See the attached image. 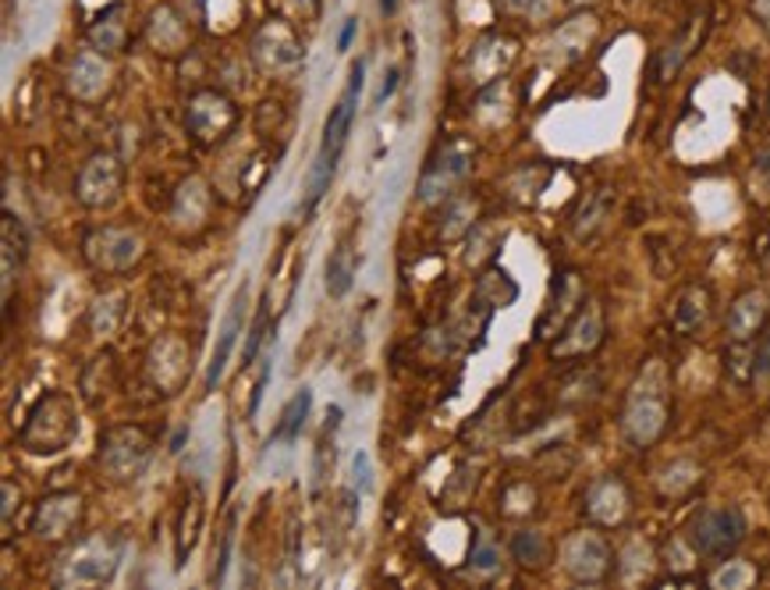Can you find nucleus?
<instances>
[{"instance_id": "obj_1", "label": "nucleus", "mask_w": 770, "mask_h": 590, "mask_svg": "<svg viewBox=\"0 0 770 590\" xmlns=\"http://www.w3.org/2000/svg\"><path fill=\"white\" fill-rule=\"evenodd\" d=\"M622 427L628 434V442H636V445H654L664 434V427H667V381H664L660 363H649L639 374V381L632 384Z\"/></svg>"}, {"instance_id": "obj_2", "label": "nucleus", "mask_w": 770, "mask_h": 590, "mask_svg": "<svg viewBox=\"0 0 770 590\" xmlns=\"http://www.w3.org/2000/svg\"><path fill=\"white\" fill-rule=\"evenodd\" d=\"M79 434V420H75V406L72 398L54 392L43 395V402L32 410L29 424L22 427V445L25 452L37 455H54L72 445V437Z\"/></svg>"}, {"instance_id": "obj_3", "label": "nucleus", "mask_w": 770, "mask_h": 590, "mask_svg": "<svg viewBox=\"0 0 770 590\" xmlns=\"http://www.w3.org/2000/svg\"><path fill=\"white\" fill-rule=\"evenodd\" d=\"M746 513L739 505H710L704 509L689 527V545L699 555H710V559H725L735 548L746 541Z\"/></svg>"}, {"instance_id": "obj_4", "label": "nucleus", "mask_w": 770, "mask_h": 590, "mask_svg": "<svg viewBox=\"0 0 770 590\" xmlns=\"http://www.w3.org/2000/svg\"><path fill=\"white\" fill-rule=\"evenodd\" d=\"M82 252L96 271L104 275H125L128 267L139 263L143 239L128 228H93L82 239Z\"/></svg>"}, {"instance_id": "obj_5", "label": "nucleus", "mask_w": 770, "mask_h": 590, "mask_svg": "<svg viewBox=\"0 0 770 590\" xmlns=\"http://www.w3.org/2000/svg\"><path fill=\"white\" fill-rule=\"evenodd\" d=\"M561 566L575 583H601L611 572V545L596 530H579L564 541Z\"/></svg>"}, {"instance_id": "obj_6", "label": "nucleus", "mask_w": 770, "mask_h": 590, "mask_svg": "<svg viewBox=\"0 0 770 590\" xmlns=\"http://www.w3.org/2000/svg\"><path fill=\"white\" fill-rule=\"evenodd\" d=\"M117 562H122V545L107 541V537H93L82 541L79 551H72L61 566V583H104L114 577Z\"/></svg>"}, {"instance_id": "obj_7", "label": "nucleus", "mask_w": 770, "mask_h": 590, "mask_svg": "<svg viewBox=\"0 0 770 590\" xmlns=\"http://www.w3.org/2000/svg\"><path fill=\"white\" fill-rule=\"evenodd\" d=\"M149 448H153L149 437L139 427H117L104 437V445H100V466H104L114 480H135L149 459Z\"/></svg>"}, {"instance_id": "obj_8", "label": "nucleus", "mask_w": 770, "mask_h": 590, "mask_svg": "<svg viewBox=\"0 0 770 590\" xmlns=\"http://www.w3.org/2000/svg\"><path fill=\"white\" fill-rule=\"evenodd\" d=\"M117 193H122V164H117L114 154H93L82 164L79 182H75L79 204L100 210V207H111Z\"/></svg>"}, {"instance_id": "obj_9", "label": "nucleus", "mask_w": 770, "mask_h": 590, "mask_svg": "<svg viewBox=\"0 0 770 590\" xmlns=\"http://www.w3.org/2000/svg\"><path fill=\"white\" fill-rule=\"evenodd\" d=\"M185 122L199 143H214V139H225V132H231V125L238 122V111L225 93L207 90L188 100Z\"/></svg>"}, {"instance_id": "obj_10", "label": "nucleus", "mask_w": 770, "mask_h": 590, "mask_svg": "<svg viewBox=\"0 0 770 590\" xmlns=\"http://www.w3.org/2000/svg\"><path fill=\"white\" fill-rule=\"evenodd\" d=\"M469 164H472V149L466 143L444 146L440 154L430 161V167L423 172V182H419V199H423V204H434V199L448 196L455 185L469 175Z\"/></svg>"}, {"instance_id": "obj_11", "label": "nucleus", "mask_w": 770, "mask_h": 590, "mask_svg": "<svg viewBox=\"0 0 770 590\" xmlns=\"http://www.w3.org/2000/svg\"><path fill=\"white\" fill-rule=\"evenodd\" d=\"M604 342V313L596 302H583V310L575 313V320L561 331V339L551 345L554 360H575V356H590V352Z\"/></svg>"}, {"instance_id": "obj_12", "label": "nucleus", "mask_w": 770, "mask_h": 590, "mask_svg": "<svg viewBox=\"0 0 770 590\" xmlns=\"http://www.w3.org/2000/svg\"><path fill=\"white\" fill-rule=\"evenodd\" d=\"M246 307H249V281L238 284V292H235L231 307H228L225 324H220V331H217V345H214V356H210V366H207V392H214L217 381L225 377V370L231 363L235 342H238V334H242V328H246Z\"/></svg>"}, {"instance_id": "obj_13", "label": "nucleus", "mask_w": 770, "mask_h": 590, "mask_svg": "<svg viewBox=\"0 0 770 590\" xmlns=\"http://www.w3.org/2000/svg\"><path fill=\"white\" fill-rule=\"evenodd\" d=\"M82 519V498L72 491H58L40 501L37 516H32V534L43 537V541H61L67 537Z\"/></svg>"}, {"instance_id": "obj_14", "label": "nucleus", "mask_w": 770, "mask_h": 590, "mask_svg": "<svg viewBox=\"0 0 770 590\" xmlns=\"http://www.w3.org/2000/svg\"><path fill=\"white\" fill-rule=\"evenodd\" d=\"M628 509H632L628 487L618 477H601L596 484H590L586 513L593 522H601V527H618V522L628 519Z\"/></svg>"}, {"instance_id": "obj_15", "label": "nucleus", "mask_w": 770, "mask_h": 590, "mask_svg": "<svg viewBox=\"0 0 770 590\" xmlns=\"http://www.w3.org/2000/svg\"><path fill=\"white\" fill-rule=\"evenodd\" d=\"M252 50H256V58L267 64V69H292V64L302 61V43L284 22H270V25H263L260 32H256Z\"/></svg>"}, {"instance_id": "obj_16", "label": "nucleus", "mask_w": 770, "mask_h": 590, "mask_svg": "<svg viewBox=\"0 0 770 590\" xmlns=\"http://www.w3.org/2000/svg\"><path fill=\"white\" fill-rule=\"evenodd\" d=\"M763 320H767V296L757 292V289L742 292L728 310V339L735 345L752 342V339H757V331L763 328Z\"/></svg>"}, {"instance_id": "obj_17", "label": "nucleus", "mask_w": 770, "mask_h": 590, "mask_svg": "<svg viewBox=\"0 0 770 590\" xmlns=\"http://www.w3.org/2000/svg\"><path fill=\"white\" fill-rule=\"evenodd\" d=\"M202 516H207V498H202V484H192L185 505H181V516H178V527H175V559L178 566H185V559L192 555L196 541H199V530H202Z\"/></svg>"}, {"instance_id": "obj_18", "label": "nucleus", "mask_w": 770, "mask_h": 590, "mask_svg": "<svg viewBox=\"0 0 770 590\" xmlns=\"http://www.w3.org/2000/svg\"><path fill=\"white\" fill-rule=\"evenodd\" d=\"M575 302H583V284H579V275H561L554 284V296L547 302V310L540 317V339H554L561 334V320L558 317H569L575 310Z\"/></svg>"}, {"instance_id": "obj_19", "label": "nucleus", "mask_w": 770, "mask_h": 590, "mask_svg": "<svg viewBox=\"0 0 770 590\" xmlns=\"http://www.w3.org/2000/svg\"><path fill=\"white\" fill-rule=\"evenodd\" d=\"M707 313H710V292L704 289V284H689V289L675 299L672 328L678 334H696L699 328H704Z\"/></svg>"}, {"instance_id": "obj_20", "label": "nucleus", "mask_w": 770, "mask_h": 590, "mask_svg": "<svg viewBox=\"0 0 770 590\" xmlns=\"http://www.w3.org/2000/svg\"><path fill=\"white\" fill-rule=\"evenodd\" d=\"M355 275H358V252L352 249L348 239H341L327 260V296L345 299L355 284Z\"/></svg>"}, {"instance_id": "obj_21", "label": "nucleus", "mask_w": 770, "mask_h": 590, "mask_svg": "<svg viewBox=\"0 0 770 590\" xmlns=\"http://www.w3.org/2000/svg\"><path fill=\"white\" fill-rule=\"evenodd\" d=\"M614 210V193L611 189H596L583 199V207H579L575 214V235L579 239H593L596 231H601L607 225V217Z\"/></svg>"}, {"instance_id": "obj_22", "label": "nucleus", "mask_w": 770, "mask_h": 590, "mask_svg": "<svg viewBox=\"0 0 770 590\" xmlns=\"http://www.w3.org/2000/svg\"><path fill=\"white\" fill-rule=\"evenodd\" d=\"M310 410H313V392L310 387H299V392L288 398V406L281 410V420L278 427H273V437L278 442H295V437L302 434L305 420H310Z\"/></svg>"}, {"instance_id": "obj_23", "label": "nucleus", "mask_w": 770, "mask_h": 590, "mask_svg": "<svg viewBox=\"0 0 770 590\" xmlns=\"http://www.w3.org/2000/svg\"><path fill=\"white\" fill-rule=\"evenodd\" d=\"M508 548H511V559L526 569H543L551 562V541H547L543 530H519L511 537Z\"/></svg>"}, {"instance_id": "obj_24", "label": "nucleus", "mask_w": 770, "mask_h": 590, "mask_svg": "<svg viewBox=\"0 0 770 590\" xmlns=\"http://www.w3.org/2000/svg\"><path fill=\"white\" fill-rule=\"evenodd\" d=\"M25 231L19 225V217H14L11 210H4V296H11V284H14V275H19V267L25 260Z\"/></svg>"}, {"instance_id": "obj_25", "label": "nucleus", "mask_w": 770, "mask_h": 590, "mask_svg": "<svg viewBox=\"0 0 770 590\" xmlns=\"http://www.w3.org/2000/svg\"><path fill=\"white\" fill-rule=\"evenodd\" d=\"M699 22H704V19H689L686 32H681L678 40H672V43H667V46L660 50V58H657V79H660V82H667V79H672V75L681 69V64H686L689 46H696V40H699Z\"/></svg>"}, {"instance_id": "obj_26", "label": "nucleus", "mask_w": 770, "mask_h": 590, "mask_svg": "<svg viewBox=\"0 0 770 590\" xmlns=\"http://www.w3.org/2000/svg\"><path fill=\"white\" fill-rule=\"evenodd\" d=\"M334 167H337V157H327V154H320V149H316L310 172H305V207H316L320 196L331 189Z\"/></svg>"}, {"instance_id": "obj_27", "label": "nucleus", "mask_w": 770, "mask_h": 590, "mask_svg": "<svg viewBox=\"0 0 770 590\" xmlns=\"http://www.w3.org/2000/svg\"><path fill=\"white\" fill-rule=\"evenodd\" d=\"M469 569L483 572V577H490V572L501 569V548L493 545L487 534H476V545L469 551Z\"/></svg>"}, {"instance_id": "obj_28", "label": "nucleus", "mask_w": 770, "mask_h": 590, "mask_svg": "<svg viewBox=\"0 0 770 590\" xmlns=\"http://www.w3.org/2000/svg\"><path fill=\"white\" fill-rule=\"evenodd\" d=\"M85 82H96L100 90H107V69H104V61H96L93 54H82L75 61V69H72V90H75V96L85 93Z\"/></svg>"}, {"instance_id": "obj_29", "label": "nucleus", "mask_w": 770, "mask_h": 590, "mask_svg": "<svg viewBox=\"0 0 770 590\" xmlns=\"http://www.w3.org/2000/svg\"><path fill=\"white\" fill-rule=\"evenodd\" d=\"M114 14H117V4H114V8H107L104 14H100V22L90 29V37H93L96 50H107V54H114V50L122 46V37H125L122 22H111Z\"/></svg>"}, {"instance_id": "obj_30", "label": "nucleus", "mask_w": 770, "mask_h": 590, "mask_svg": "<svg viewBox=\"0 0 770 590\" xmlns=\"http://www.w3.org/2000/svg\"><path fill=\"white\" fill-rule=\"evenodd\" d=\"M696 480H699V466H696V463H689V459H681V463H675V466H667V469H664L660 487H664L667 495H686Z\"/></svg>"}, {"instance_id": "obj_31", "label": "nucleus", "mask_w": 770, "mask_h": 590, "mask_svg": "<svg viewBox=\"0 0 770 590\" xmlns=\"http://www.w3.org/2000/svg\"><path fill=\"white\" fill-rule=\"evenodd\" d=\"M752 580H757V572H752L749 562H725L721 569L714 572V587L717 590H739V587H749Z\"/></svg>"}, {"instance_id": "obj_32", "label": "nucleus", "mask_w": 770, "mask_h": 590, "mask_svg": "<svg viewBox=\"0 0 770 590\" xmlns=\"http://www.w3.org/2000/svg\"><path fill=\"white\" fill-rule=\"evenodd\" d=\"M448 221L451 225H440L444 239H458L461 231H469V225H472V204H469V199H451V204H448Z\"/></svg>"}, {"instance_id": "obj_33", "label": "nucleus", "mask_w": 770, "mask_h": 590, "mask_svg": "<svg viewBox=\"0 0 770 590\" xmlns=\"http://www.w3.org/2000/svg\"><path fill=\"white\" fill-rule=\"evenodd\" d=\"M267 324H270V310H267V302L260 307V313H256L252 320V328H249V339H246V352H242V363L249 366L256 356H260V345L267 339Z\"/></svg>"}, {"instance_id": "obj_34", "label": "nucleus", "mask_w": 770, "mask_h": 590, "mask_svg": "<svg viewBox=\"0 0 770 590\" xmlns=\"http://www.w3.org/2000/svg\"><path fill=\"white\" fill-rule=\"evenodd\" d=\"M231 545H235V516H228V527H225V534H220V555H217L214 583L225 580V572H228V559H231Z\"/></svg>"}, {"instance_id": "obj_35", "label": "nucleus", "mask_w": 770, "mask_h": 590, "mask_svg": "<svg viewBox=\"0 0 770 590\" xmlns=\"http://www.w3.org/2000/svg\"><path fill=\"white\" fill-rule=\"evenodd\" d=\"M352 484L358 487V491H370L373 487V463H370L366 452L352 455Z\"/></svg>"}, {"instance_id": "obj_36", "label": "nucleus", "mask_w": 770, "mask_h": 590, "mask_svg": "<svg viewBox=\"0 0 770 590\" xmlns=\"http://www.w3.org/2000/svg\"><path fill=\"white\" fill-rule=\"evenodd\" d=\"M752 189H757L760 199H770V146L757 157V167H752Z\"/></svg>"}, {"instance_id": "obj_37", "label": "nucleus", "mask_w": 770, "mask_h": 590, "mask_svg": "<svg viewBox=\"0 0 770 590\" xmlns=\"http://www.w3.org/2000/svg\"><path fill=\"white\" fill-rule=\"evenodd\" d=\"M752 374H757V377H770V328L763 331V339L757 342V352H752Z\"/></svg>"}, {"instance_id": "obj_38", "label": "nucleus", "mask_w": 770, "mask_h": 590, "mask_svg": "<svg viewBox=\"0 0 770 590\" xmlns=\"http://www.w3.org/2000/svg\"><path fill=\"white\" fill-rule=\"evenodd\" d=\"M395 90H398V69H391V72H384V86H381V93H376V107L395 96Z\"/></svg>"}, {"instance_id": "obj_39", "label": "nucleus", "mask_w": 770, "mask_h": 590, "mask_svg": "<svg viewBox=\"0 0 770 590\" xmlns=\"http://www.w3.org/2000/svg\"><path fill=\"white\" fill-rule=\"evenodd\" d=\"M11 513H14V484L4 480V530H11Z\"/></svg>"}, {"instance_id": "obj_40", "label": "nucleus", "mask_w": 770, "mask_h": 590, "mask_svg": "<svg viewBox=\"0 0 770 590\" xmlns=\"http://www.w3.org/2000/svg\"><path fill=\"white\" fill-rule=\"evenodd\" d=\"M752 14H757V22L770 32V0H752Z\"/></svg>"}, {"instance_id": "obj_41", "label": "nucleus", "mask_w": 770, "mask_h": 590, "mask_svg": "<svg viewBox=\"0 0 770 590\" xmlns=\"http://www.w3.org/2000/svg\"><path fill=\"white\" fill-rule=\"evenodd\" d=\"M355 29H358V22H355V19H348V22H345V29H341V37H337V50H348V46H352Z\"/></svg>"}, {"instance_id": "obj_42", "label": "nucleus", "mask_w": 770, "mask_h": 590, "mask_svg": "<svg viewBox=\"0 0 770 590\" xmlns=\"http://www.w3.org/2000/svg\"><path fill=\"white\" fill-rule=\"evenodd\" d=\"M185 437H188V427H181V431H178V437H175V442H170V452H181Z\"/></svg>"}, {"instance_id": "obj_43", "label": "nucleus", "mask_w": 770, "mask_h": 590, "mask_svg": "<svg viewBox=\"0 0 770 590\" xmlns=\"http://www.w3.org/2000/svg\"><path fill=\"white\" fill-rule=\"evenodd\" d=\"M381 11L384 14H395L398 11V0H381Z\"/></svg>"}, {"instance_id": "obj_44", "label": "nucleus", "mask_w": 770, "mask_h": 590, "mask_svg": "<svg viewBox=\"0 0 770 590\" xmlns=\"http://www.w3.org/2000/svg\"><path fill=\"white\" fill-rule=\"evenodd\" d=\"M299 4H313V0H299Z\"/></svg>"}]
</instances>
